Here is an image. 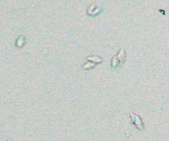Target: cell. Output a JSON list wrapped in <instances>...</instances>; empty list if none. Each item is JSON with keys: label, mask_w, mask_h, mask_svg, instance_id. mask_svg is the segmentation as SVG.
I'll return each mask as SVG.
<instances>
[{"label": "cell", "mask_w": 169, "mask_h": 141, "mask_svg": "<svg viewBox=\"0 0 169 141\" xmlns=\"http://www.w3.org/2000/svg\"><path fill=\"white\" fill-rule=\"evenodd\" d=\"M126 59V54L124 49H121L118 54L115 56L112 59V65L113 67H117L118 65H121L125 62Z\"/></svg>", "instance_id": "obj_1"}, {"label": "cell", "mask_w": 169, "mask_h": 141, "mask_svg": "<svg viewBox=\"0 0 169 141\" xmlns=\"http://www.w3.org/2000/svg\"><path fill=\"white\" fill-rule=\"evenodd\" d=\"M130 117L131 119V122L134 124L135 126L136 127L137 129H138L140 130H143L144 129V124H143V122L140 118V117L134 113H130Z\"/></svg>", "instance_id": "obj_2"}]
</instances>
